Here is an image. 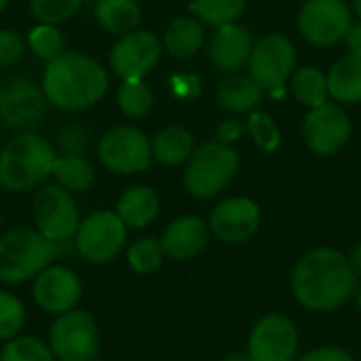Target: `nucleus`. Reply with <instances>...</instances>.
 I'll return each mask as SVG.
<instances>
[{"label":"nucleus","mask_w":361,"mask_h":361,"mask_svg":"<svg viewBox=\"0 0 361 361\" xmlns=\"http://www.w3.org/2000/svg\"><path fill=\"white\" fill-rule=\"evenodd\" d=\"M163 260H165V252L161 247V241L154 239V237L137 239L127 250V262L140 275H148V273L159 271Z\"/></svg>","instance_id":"obj_31"},{"label":"nucleus","mask_w":361,"mask_h":361,"mask_svg":"<svg viewBox=\"0 0 361 361\" xmlns=\"http://www.w3.org/2000/svg\"><path fill=\"white\" fill-rule=\"evenodd\" d=\"M82 6V0H30V11L38 23L59 25L70 21Z\"/></svg>","instance_id":"obj_33"},{"label":"nucleus","mask_w":361,"mask_h":361,"mask_svg":"<svg viewBox=\"0 0 361 361\" xmlns=\"http://www.w3.org/2000/svg\"><path fill=\"white\" fill-rule=\"evenodd\" d=\"M292 91L300 104H305L309 108H317V106L326 104V99H328V93H330L328 76L315 66H305L294 74Z\"/></svg>","instance_id":"obj_27"},{"label":"nucleus","mask_w":361,"mask_h":361,"mask_svg":"<svg viewBox=\"0 0 361 361\" xmlns=\"http://www.w3.org/2000/svg\"><path fill=\"white\" fill-rule=\"evenodd\" d=\"M32 294L36 305L49 315H61L72 311L82 296L80 277L61 264L47 267L32 286Z\"/></svg>","instance_id":"obj_17"},{"label":"nucleus","mask_w":361,"mask_h":361,"mask_svg":"<svg viewBox=\"0 0 361 361\" xmlns=\"http://www.w3.org/2000/svg\"><path fill=\"white\" fill-rule=\"evenodd\" d=\"M355 300H357V307L361 309V286H357V290H355V296H353Z\"/></svg>","instance_id":"obj_43"},{"label":"nucleus","mask_w":361,"mask_h":361,"mask_svg":"<svg viewBox=\"0 0 361 361\" xmlns=\"http://www.w3.org/2000/svg\"><path fill=\"white\" fill-rule=\"evenodd\" d=\"M239 157L222 142H207L199 146L184 167V188L197 199H212L220 195L237 176Z\"/></svg>","instance_id":"obj_5"},{"label":"nucleus","mask_w":361,"mask_h":361,"mask_svg":"<svg viewBox=\"0 0 361 361\" xmlns=\"http://www.w3.org/2000/svg\"><path fill=\"white\" fill-rule=\"evenodd\" d=\"M345 40H347V47H349L351 53L361 55V21L360 23H351V27H349Z\"/></svg>","instance_id":"obj_40"},{"label":"nucleus","mask_w":361,"mask_h":361,"mask_svg":"<svg viewBox=\"0 0 361 361\" xmlns=\"http://www.w3.org/2000/svg\"><path fill=\"white\" fill-rule=\"evenodd\" d=\"M25 44L30 47V51L44 61H51L55 57H59L61 53H66V38L59 32L57 25H49V23H38L27 32V40Z\"/></svg>","instance_id":"obj_29"},{"label":"nucleus","mask_w":361,"mask_h":361,"mask_svg":"<svg viewBox=\"0 0 361 361\" xmlns=\"http://www.w3.org/2000/svg\"><path fill=\"white\" fill-rule=\"evenodd\" d=\"M247 0H192L190 2V11L205 23L209 25H224L235 21L243 8H245Z\"/></svg>","instance_id":"obj_30"},{"label":"nucleus","mask_w":361,"mask_h":361,"mask_svg":"<svg viewBox=\"0 0 361 361\" xmlns=\"http://www.w3.org/2000/svg\"><path fill=\"white\" fill-rule=\"evenodd\" d=\"M0 361H55L47 343L34 336H15L0 351Z\"/></svg>","instance_id":"obj_32"},{"label":"nucleus","mask_w":361,"mask_h":361,"mask_svg":"<svg viewBox=\"0 0 361 361\" xmlns=\"http://www.w3.org/2000/svg\"><path fill=\"white\" fill-rule=\"evenodd\" d=\"M57 159L55 148L34 131L13 135L0 150V186L8 192H27L40 186Z\"/></svg>","instance_id":"obj_3"},{"label":"nucleus","mask_w":361,"mask_h":361,"mask_svg":"<svg viewBox=\"0 0 361 361\" xmlns=\"http://www.w3.org/2000/svg\"><path fill=\"white\" fill-rule=\"evenodd\" d=\"M42 87L25 76H13L0 82V121L21 133L40 125L47 110Z\"/></svg>","instance_id":"obj_10"},{"label":"nucleus","mask_w":361,"mask_h":361,"mask_svg":"<svg viewBox=\"0 0 361 361\" xmlns=\"http://www.w3.org/2000/svg\"><path fill=\"white\" fill-rule=\"evenodd\" d=\"M349 258V264H351V269H353V273H355V277L361 279V243L347 256Z\"/></svg>","instance_id":"obj_41"},{"label":"nucleus","mask_w":361,"mask_h":361,"mask_svg":"<svg viewBox=\"0 0 361 361\" xmlns=\"http://www.w3.org/2000/svg\"><path fill=\"white\" fill-rule=\"evenodd\" d=\"M159 241L165 252V258L190 260L207 247L209 226L197 216H180L167 224Z\"/></svg>","instance_id":"obj_18"},{"label":"nucleus","mask_w":361,"mask_h":361,"mask_svg":"<svg viewBox=\"0 0 361 361\" xmlns=\"http://www.w3.org/2000/svg\"><path fill=\"white\" fill-rule=\"evenodd\" d=\"M57 142H59V148L63 150V154H82L89 144V131L82 125L72 123L59 131Z\"/></svg>","instance_id":"obj_37"},{"label":"nucleus","mask_w":361,"mask_h":361,"mask_svg":"<svg viewBox=\"0 0 361 361\" xmlns=\"http://www.w3.org/2000/svg\"><path fill=\"white\" fill-rule=\"evenodd\" d=\"M220 361H254L250 357V353L245 351H235V353H228V355H224Z\"/></svg>","instance_id":"obj_42"},{"label":"nucleus","mask_w":361,"mask_h":361,"mask_svg":"<svg viewBox=\"0 0 361 361\" xmlns=\"http://www.w3.org/2000/svg\"><path fill=\"white\" fill-rule=\"evenodd\" d=\"M163 53V42L157 34L148 30H133L129 34L118 36V40L110 49V68L112 72L123 78H144L148 72L154 70Z\"/></svg>","instance_id":"obj_13"},{"label":"nucleus","mask_w":361,"mask_h":361,"mask_svg":"<svg viewBox=\"0 0 361 361\" xmlns=\"http://www.w3.org/2000/svg\"><path fill=\"white\" fill-rule=\"evenodd\" d=\"M205 40V30L199 19L195 17H178L169 23L163 36L165 51L176 59L192 57Z\"/></svg>","instance_id":"obj_23"},{"label":"nucleus","mask_w":361,"mask_h":361,"mask_svg":"<svg viewBox=\"0 0 361 361\" xmlns=\"http://www.w3.org/2000/svg\"><path fill=\"white\" fill-rule=\"evenodd\" d=\"M6 4H8V0H0V13H2L4 8H6Z\"/></svg>","instance_id":"obj_45"},{"label":"nucleus","mask_w":361,"mask_h":361,"mask_svg":"<svg viewBox=\"0 0 361 361\" xmlns=\"http://www.w3.org/2000/svg\"><path fill=\"white\" fill-rule=\"evenodd\" d=\"M159 195L150 186L127 188L116 203V214L127 228H144L159 216Z\"/></svg>","instance_id":"obj_20"},{"label":"nucleus","mask_w":361,"mask_h":361,"mask_svg":"<svg viewBox=\"0 0 361 361\" xmlns=\"http://www.w3.org/2000/svg\"><path fill=\"white\" fill-rule=\"evenodd\" d=\"M0 222H2V216H0Z\"/></svg>","instance_id":"obj_46"},{"label":"nucleus","mask_w":361,"mask_h":361,"mask_svg":"<svg viewBox=\"0 0 361 361\" xmlns=\"http://www.w3.org/2000/svg\"><path fill=\"white\" fill-rule=\"evenodd\" d=\"M102 165L114 173H140L152 163V142L148 135L131 125L108 129L97 144Z\"/></svg>","instance_id":"obj_8"},{"label":"nucleus","mask_w":361,"mask_h":361,"mask_svg":"<svg viewBox=\"0 0 361 361\" xmlns=\"http://www.w3.org/2000/svg\"><path fill=\"white\" fill-rule=\"evenodd\" d=\"M25 47V40L17 32L0 27V68L15 66L23 57Z\"/></svg>","instance_id":"obj_36"},{"label":"nucleus","mask_w":361,"mask_h":361,"mask_svg":"<svg viewBox=\"0 0 361 361\" xmlns=\"http://www.w3.org/2000/svg\"><path fill=\"white\" fill-rule=\"evenodd\" d=\"M243 129H247V127H243L241 121H226V123H222V125L218 127V135H216V137H218V142L228 144V142L237 140V137L241 135Z\"/></svg>","instance_id":"obj_39"},{"label":"nucleus","mask_w":361,"mask_h":361,"mask_svg":"<svg viewBox=\"0 0 361 361\" xmlns=\"http://www.w3.org/2000/svg\"><path fill=\"white\" fill-rule=\"evenodd\" d=\"M252 49H254V38L250 30L235 21L220 25L209 42L212 61L224 72H235L245 61H250Z\"/></svg>","instance_id":"obj_19"},{"label":"nucleus","mask_w":361,"mask_h":361,"mask_svg":"<svg viewBox=\"0 0 361 361\" xmlns=\"http://www.w3.org/2000/svg\"><path fill=\"white\" fill-rule=\"evenodd\" d=\"M305 142L307 146L322 157H332L345 148L351 137V121L345 110L336 104H322L311 108L305 116Z\"/></svg>","instance_id":"obj_15"},{"label":"nucleus","mask_w":361,"mask_h":361,"mask_svg":"<svg viewBox=\"0 0 361 361\" xmlns=\"http://www.w3.org/2000/svg\"><path fill=\"white\" fill-rule=\"evenodd\" d=\"M25 324V309L23 302L11 294L0 292V343L15 338Z\"/></svg>","instance_id":"obj_34"},{"label":"nucleus","mask_w":361,"mask_h":361,"mask_svg":"<svg viewBox=\"0 0 361 361\" xmlns=\"http://www.w3.org/2000/svg\"><path fill=\"white\" fill-rule=\"evenodd\" d=\"M353 8H355V13L361 17V0H353Z\"/></svg>","instance_id":"obj_44"},{"label":"nucleus","mask_w":361,"mask_h":361,"mask_svg":"<svg viewBox=\"0 0 361 361\" xmlns=\"http://www.w3.org/2000/svg\"><path fill=\"white\" fill-rule=\"evenodd\" d=\"M298 347V328L283 313H267L260 317L247 338V353L254 361H294Z\"/></svg>","instance_id":"obj_11"},{"label":"nucleus","mask_w":361,"mask_h":361,"mask_svg":"<svg viewBox=\"0 0 361 361\" xmlns=\"http://www.w3.org/2000/svg\"><path fill=\"white\" fill-rule=\"evenodd\" d=\"M32 216H34L36 228L53 243L74 239L80 226V216L72 199V192H68L59 184L42 186L34 195Z\"/></svg>","instance_id":"obj_9"},{"label":"nucleus","mask_w":361,"mask_h":361,"mask_svg":"<svg viewBox=\"0 0 361 361\" xmlns=\"http://www.w3.org/2000/svg\"><path fill=\"white\" fill-rule=\"evenodd\" d=\"M328 91L343 104L361 102V55H343L328 74Z\"/></svg>","instance_id":"obj_21"},{"label":"nucleus","mask_w":361,"mask_h":361,"mask_svg":"<svg viewBox=\"0 0 361 361\" xmlns=\"http://www.w3.org/2000/svg\"><path fill=\"white\" fill-rule=\"evenodd\" d=\"M302 36L317 47L341 42L351 27V11L345 0H307L298 15Z\"/></svg>","instance_id":"obj_14"},{"label":"nucleus","mask_w":361,"mask_h":361,"mask_svg":"<svg viewBox=\"0 0 361 361\" xmlns=\"http://www.w3.org/2000/svg\"><path fill=\"white\" fill-rule=\"evenodd\" d=\"M116 104L121 112L129 118H142L152 110L154 93L144 82V78H131L123 80V85L116 91Z\"/></svg>","instance_id":"obj_28"},{"label":"nucleus","mask_w":361,"mask_h":361,"mask_svg":"<svg viewBox=\"0 0 361 361\" xmlns=\"http://www.w3.org/2000/svg\"><path fill=\"white\" fill-rule=\"evenodd\" d=\"M195 152L192 133L184 127H165L152 140V157L167 167L182 165Z\"/></svg>","instance_id":"obj_24"},{"label":"nucleus","mask_w":361,"mask_h":361,"mask_svg":"<svg viewBox=\"0 0 361 361\" xmlns=\"http://www.w3.org/2000/svg\"><path fill=\"white\" fill-rule=\"evenodd\" d=\"M296 63L294 42L283 34H267L250 55V72L256 85L264 91H277L292 76Z\"/></svg>","instance_id":"obj_12"},{"label":"nucleus","mask_w":361,"mask_h":361,"mask_svg":"<svg viewBox=\"0 0 361 361\" xmlns=\"http://www.w3.org/2000/svg\"><path fill=\"white\" fill-rule=\"evenodd\" d=\"M245 127L252 133L256 146L262 148L264 152H273L279 146V142H281L279 127L275 125V121L267 112H254L247 118V125Z\"/></svg>","instance_id":"obj_35"},{"label":"nucleus","mask_w":361,"mask_h":361,"mask_svg":"<svg viewBox=\"0 0 361 361\" xmlns=\"http://www.w3.org/2000/svg\"><path fill=\"white\" fill-rule=\"evenodd\" d=\"M106 68L78 51H66L47 61L40 78L47 102L61 112H80L95 106L108 91Z\"/></svg>","instance_id":"obj_2"},{"label":"nucleus","mask_w":361,"mask_h":361,"mask_svg":"<svg viewBox=\"0 0 361 361\" xmlns=\"http://www.w3.org/2000/svg\"><path fill=\"white\" fill-rule=\"evenodd\" d=\"M218 102L224 110L241 114L256 108L262 102V89L256 85L254 78L247 76H233L220 82Z\"/></svg>","instance_id":"obj_26"},{"label":"nucleus","mask_w":361,"mask_h":361,"mask_svg":"<svg viewBox=\"0 0 361 361\" xmlns=\"http://www.w3.org/2000/svg\"><path fill=\"white\" fill-rule=\"evenodd\" d=\"M260 228V207L247 197L220 201L209 214V233L222 243L237 245L252 239Z\"/></svg>","instance_id":"obj_16"},{"label":"nucleus","mask_w":361,"mask_h":361,"mask_svg":"<svg viewBox=\"0 0 361 361\" xmlns=\"http://www.w3.org/2000/svg\"><path fill=\"white\" fill-rule=\"evenodd\" d=\"M97 23L110 34H129L142 21V6L137 0H97L93 6Z\"/></svg>","instance_id":"obj_22"},{"label":"nucleus","mask_w":361,"mask_h":361,"mask_svg":"<svg viewBox=\"0 0 361 361\" xmlns=\"http://www.w3.org/2000/svg\"><path fill=\"white\" fill-rule=\"evenodd\" d=\"M49 347L59 361H95L99 353V326L87 311L72 309L61 313L49 330Z\"/></svg>","instance_id":"obj_6"},{"label":"nucleus","mask_w":361,"mask_h":361,"mask_svg":"<svg viewBox=\"0 0 361 361\" xmlns=\"http://www.w3.org/2000/svg\"><path fill=\"white\" fill-rule=\"evenodd\" d=\"M298 361H355V357L345 351L343 347H317L313 351H309L307 355H302Z\"/></svg>","instance_id":"obj_38"},{"label":"nucleus","mask_w":361,"mask_h":361,"mask_svg":"<svg viewBox=\"0 0 361 361\" xmlns=\"http://www.w3.org/2000/svg\"><path fill=\"white\" fill-rule=\"evenodd\" d=\"M51 176L68 192H85L95 182V169L82 154H57Z\"/></svg>","instance_id":"obj_25"},{"label":"nucleus","mask_w":361,"mask_h":361,"mask_svg":"<svg viewBox=\"0 0 361 361\" xmlns=\"http://www.w3.org/2000/svg\"><path fill=\"white\" fill-rule=\"evenodd\" d=\"M74 245L87 262L108 264L125 250L127 226L116 212H95L80 220Z\"/></svg>","instance_id":"obj_7"},{"label":"nucleus","mask_w":361,"mask_h":361,"mask_svg":"<svg viewBox=\"0 0 361 361\" xmlns=\"http://www.w3.org/2000/svg\"><path fill=\"white\" fill-rule=\"evenodd\" d=\"M59 254V243L38 228L19 226L0 237V283L21 286L36 279Z\"/></svg>","instance_id":"obj_4"},{"label":"nucleus","mask_w":361,"mask_h":361,"mask_svg":"<svg viewBox=\"0 0 361 361\" xmlns=\"http://www.w3.org/2000/svg\"><path fill=\"white\" fill-rule=\"evenodd\" d=\"M290 286L294 298L307 311L332 313L355 296L357 277L343 252L315 247L294 264Z\"/></svg>","instance_id":"obj_1"}]
</instances>
